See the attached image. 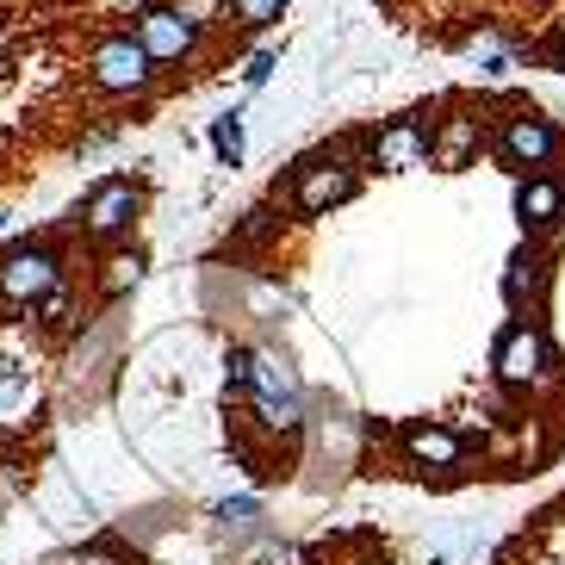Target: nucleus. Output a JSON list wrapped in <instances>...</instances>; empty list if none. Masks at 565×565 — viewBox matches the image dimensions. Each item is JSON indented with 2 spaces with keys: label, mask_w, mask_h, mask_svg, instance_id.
I'll list each match as a JSON object with an SVG mask.
<instances>
[{
  "label": "nucleus",
  "mask_w": 565,
  "mask_h": 565,
  "mask_svg": "<svg viewBox=\"0 0 565 565\" xmlns=\"http://www.w3.org/2000/svg\"><path fill=\"white\" fill-rule=\"evenodd\" d=\"M354 186L323 217V292L249 267L255 335L323 317L286 484H529L565 460V113L529 87H441L349 125Z\"/></svg>",
  "instance_id": "nucleus-1"
},
{
  "label": "nucleus",
  "mask_w": 565,
  "mask_h": 565,
  "mask_svg": "<svg viewBox=\"0 0 565 565\" xmlns=\"http://www.w3.org/2000/svg\"><path fill=\"white\" fill-rule=\"evenodd\" d=\"M373 7L448 56L565 75V0H373Z\"/></svg>",
  "instance_id": "nucleus-2"
},
{
  "label": "nucleus",
  "mask_w": 565,
  "mask_h": 565,
  "mask_svg": "<svg viewBox=\"0 0 565 565\" xmlns=\"http://www.w3.org/2000/svg\"><path fill=\"white\" fill-rule=\"evenodd\" d=\"M63 280H68V267H63V249H56L51 236H19V243L0 249V305L7 311H32Z\"/></svg>",
  "instance_id": "nucleus-3"
},
{
  "label": "nucleus",
  "mask_w": 565,
  "mask_h": 565,
  "mask_svg": "<svg viewBox=\"0 0 565 565\" xmlns=\"http://www.w3.org/2000/svg\"><path fill=\"white\" fill-rule=\"evenodd\" d=\"M479 565H565V491L534 503Z\"/></svg>",
  "instance_id": "nucleus-4"
},
{
  "label": "nucleus",
  "mask_w": 565,
  "mask_h": 565,
  "mask_svg": "<svg viewBox=\"0 0 565 565\" xmlns=\"http://www.w3.org/2000/svg\"><path fill=\"white\" fill-rule=\"evenodd\" d=\"M137 217H143V181H131V174H106L94 193L82 200V212H75V224H82V236H94V243H125V236L137 231Z\"/></svg>",
  "instance_id": "nucleus-5"
},
{
  "label": "nucleus",
  "mask_w": 565,
  "mask_h": 565,
  "mask_svg": "<svg viewBox=\"0 0 565 565\" xmlns=\"http://www.w3.org/2000/svg\"><path fill=\"white\" fill-rule=\"evenodd\" d=\"M156 75L162 68L143 56V44H137L131 32H113L94 44V56H87V82L100 87V94H118V100H131V94H150Z\"/></svg>",
  "instance_id": "nucleus-6"
},
{
  "label": "nucleus",
  "mask_w": 565,
  "mask_h": 565,
  "mask_svg": "<svg viewBox=\"0 0 565 565\" xmlns=\"http://www.w3.org/2000/svg\"><path fill=\"white\" fill-rule=\"evenodd\" d=\"M137 44H143V56H150L156 68H181V63H193L200 56V44H205V32L193 25V19H181L168 0H156V7H143L137 13Z\"/></svg>",
  "instance_id": "nucleus-7"
},
{
  "label": "nucleus",
  "mask_w": 565,
  "mask_h": 565,
  "mask_svg": "<svg viewBox=\"0 0 565 565\" xmlns=\"http://www.w3.org/2000/svg\"><path fill=\"white\" fill-rule=\"evenodd\" d=\"M212 534L217 541H231V553H243V547H255V541L274 534V529H267L262 498H217L212 503Z\"/></svg>",
  "instance_id": "nucleus-8"
},
{
  "label": "nucleus",
  "mask_w": 565,
  "mask_h": 565,
  "mask_svg": "<svg viewBox=\"0 0 565 565\" xmlns=\"http://www.w3.org/2000/svg\"><path fill=\"white\" fill-rule=\"evenodd\" d=\"M143 249H125V243H113V249L100 255V274H94V286H100V299H125L137 280H143Z\"/></svg>",
  "instance_id": "nucleus-9"
},
{
  "label": "nucleus",
  "mask_w": 565,
  "mask_h": 565,
  "mask_svg": "<svg viewBox=\"0 0 565 565\" xmlns=\"http://www.w3.org/2000/svg\"><path fill=\"white\" fill-rule=\"evenodd\" d=\"M38 404V380L25 361H0V416H32Z\"/></svg>",
  "instance_id": "nucleus-10"
},
{
  "label": "nucleus",
  "mask_w": 565,
  "mask_h": 565,
  "mask_svg": "<svg viewBox=\"0 0 565 565\" xmlns=\"http://www.w3.org/2000/svg\"><path fill=\"white\" fill-rule=\"evenodd\" d=\"M32 317L38 323H44V330H68V323H75V286H56V292H44V299L32 305Z\"/></svg>",
  "instance_id": "nucleus-11"
},
{
  "label": "nucleus",
  "mask_w": 565,
  "mask_h": 565,
  "mask_svg": "<svg viewBox=\"0 0 565 565\" xmlns=\"http://www.w3.org/2000/svg\"><path fill=\"white\" fill-rule=\"evenodd\" d=\"M286 0H231V19L243 32H267V25H280Z\"/></svg>",
  "instance_id": "nucleus-12"
},
{
  "label": "nucleus",
  "mask_w": 565,
  "mask_h": 565,
  "mask_svg": "<svg viewBox=\"0 0 565 565\" xmlns=\"http://www.w3.org/2000/svg\"><path fill=\"white\" fill-rule=\"evenodd\" d=\"M212 150H217V162H224V168L243 162V118H236V113L212 118Z\"/></svg>",
  "instance_id": "nucleus-13"
},
{
  "label": "nucleus",
  "mask_w": 565,
  "mask_h": 565,
  "mask_svg": "<svg viewBox=\"0 0 565 565\" xmlns=\"http://www.w3.org/2000/svg\"><path fill=\"white\" fill-rule=\"evenodd\" d=\"M168 7H174V13L181 19H193V25H217V19H231V0H168Z\"/></svg>",
  "instance_id": "nucleus-14"
},
{
  "label": "nucleus",
  "mask_w": 565,
  "mask_h": 565,
  "mask_svg": "<svg viewBox=\"0 0 565 565\" xmlns=\"http://www.w3.org/2000/svg\"><path fill=\"white\" fill-rule=\"evenodd\" d=\"M274 68H280V56H274V51H255L249 63H243V82H249V87H262L267 75H274Z\"/></svg>",
  "instance_id": "nucleus-15"
},
{
  "label": "nucleus",
  "mask_w": 565,
  "mask_h": 565,
  "mask_svg": "<svg viewBox=\"0 0 565 565\" xmlns=\"http://www.w3.org/2000/svg\"><path fill=\"white\" fill-rule=\"evenodd\" d=\"M75 565H118V553L113 547H82V553H75Z\"/></svg>",
  "instance_id": "nucleus-16"
},
{
  "label": "nucleus",
  "mask_w": 565,
  "mask_h": 565,
  "mask_svg": "<svg viewBox=\"0 0 565 565\" xmlns=\"http://www.w3.org/2000/svg\"><path fill=\"white\" fill-rule=\"evenodd\" d=\"M0 231H7V212H0Z\"/></svg>",
  "instance_id": "nucleus-17"
}]
</instances>
